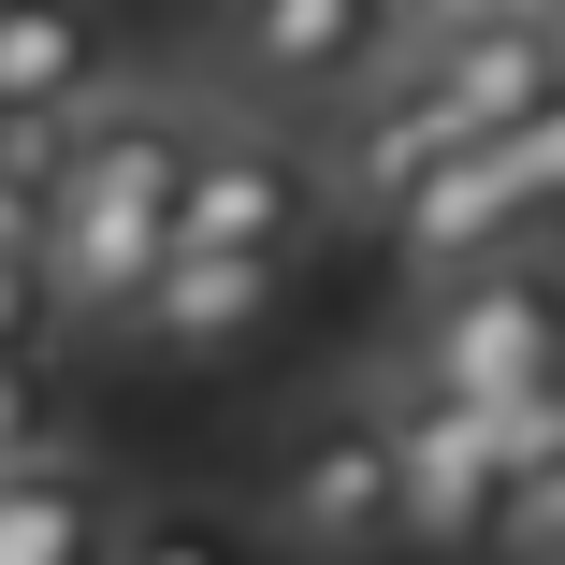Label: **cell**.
I'll return each instance as SVG.
<instances>
[{
    "label": "cell",
    "mask_w": 565,
    "mask_h": 565,
    "mask_svg": "<svg viewBox=\"0 0 565 565\" xmlns=\"http://www.w3.org/2000/svg\"><path fill=\"white\" fill-rule=\"evenodd\" d=\"M493 551H508V565H565V465H551L536 493H508V522H493Z\"/></svg>",
    "instance_id": "obj_17"
},
{
    "label": "cell",
    "mask_w": 565,
    "mask_h": 565,
    "mask_svg": "<svg viewBox=\"0 0 565 565\" xmlns=\"http://www.w3.org/2000/svg\"><path fill=\"white\" fill-rule=\"evenodd\" d=\"M262 536L290 565H377L406 551V479H392V392H333L276 435L262 465Z\"/></svg>",
    "instance_id": "obj_2"
},
{
    "label": "cell",
    "mask_w": 565,
    "mask_h": 565,
    "mask_svg": "<svg viewBox=\"0 0 565 565\" xmlns=\"http://www.w3.org/2000/svg\"><path fill=\"white\" fill-rule=\"evenodd\" d=\"M493 160H508V174H522V203H536V217H565V87H551V102H536V117H522V131H508V146H493Z\"/></svg>",
    "instance_id": "obj_16"
},
{
    "label": "cell",
    "mask_w": 565,
    "mask_h": 565,
    "mask_svg": "<svg viewBox=\"0 0 565 565\" xmlns=\"http://www.w3.org/2000/svg\"><path fill=\"white\" fill-rule=\"evenodd\" d=\"M0 117H102V15L87 0H0Z\"/></svg>",
    "instance_id": "obj_12"
},
{
    "label": "cell",
    "mask_w": 565,
    "mask_h": 565,
    "mask_svg": "<svg viewBox=\"0 0 565 565\" xmlns=\"http://www.w3.org/2000/svg\"><path fill=\"white\" fill-rule=\"evenodd\" d=\"M117 565H247V536L217 508H131L117 522Z\"/></svg>",
    "instance_id": "obj_13"
},
{
    "label": "cell",
    "mask_w": 565,
    "mask_h": 565,
    "mask_svg": "<svg viewBox=\"0 0 565 565\" xmlns=\"http://www.w3.org/2000/svg\"><path fill=\"white\" fill-rule=\"evenodd\" d=\"M406 58V0H233L217 30V73H233L247 117H305V102H349Z\"/></svg>",
    "instance_id": "obj_4"
},
{
    "label": "cell",
    "mask_w": 565,
    "mask_h": 565,
    "mask_svg": "<svg viewBox=\"0 0 565 565\" xmlns=\"http://www.w3.org/2000/svg\"><path fill=\"white\" fill-rule=\"evenodd\" d=\"M189 117H160V102H102V117H73L58 174H44V305L73 333H117L131 290L174 262V203H189Z\"/></svg>",
    "instance_id": "obj_1"
},
{
    "label": "cell",
    "mask_w": 565,
    "mask_h": 565,
    "mask_svg": "<svg viewBox=\"0 0 565 565\" xmlns=\"http://www.w3.org/2000/svg\"><path fill=\"white\" fill-rule=\"evenodd\" d=\"M406 73L449 102V131H465V146H508L536 102L565 87V30H551V0H522V15H479V30L406 44Z\"/></svg>",
    "instance_id": "obj_7"
},
{
    "label": "cell",
    "mask_w": 565,
    "mask_h": 565,
    "mask_svg": "<svg viewBox=\"0 0 565 565\" xmlns=\"http://www.w3.org/2000/svg\"><path fill=\"white\" fill-rule=\"evenodd\" d=\"M406 377L449 392V406H508V392H551L565 377V290L551 262H479V276H435L420 290V333H406Z\"/></svg>",
    "instance_id": "obj_3"
},
{
    "label": "cell",
    "mask_w": 565,
    "mask_h": 565,
    "mask_svg": "<svg viewBox=\"0 0 565 565\" xmlns=\"http://www.w3.org/2000/svg\"><path fill=\"white\" fill-rule=\"evenodd\" d=\"M479 15H522V0H406V44H435V30H479Z\"/></svg>",
    "instance_id": "obj_18"
},
{
    "label": "cell",
    "mask_w": 565,
    "mask_h": 565,
    "mask_svg": "<svg viewBox=\"0 0 565 565\" xmlns=\"http://www.w3.org/2000/svg\"><path fill=\"white\" fill-rule=\"evenodd\" d=\"M0 565H117V479L87 449L15 465L0 479Z\"/></svg>",
    "instance_id": "obj_11"
},
{
    "label": "cell",
    "mask_w": 565,
    "mask_h": 565,
    "mask_svg": "<svg viewBox=\"0 0 565 565\" xmlns=\"http://www.w3.org/2000/svg\"><path fill=\"white\" fill-rule=\"evenodd\" d=\"M44 449H73L58 435V377H44V349H0V479L44 465Z\"/></svg>",
    "instance_id": "obj_14"
},
{
    "label": "cell",
    "mask_w": 565,
    "mask_h": 565,
    "mask_svg": "<svg viewBox=\"0 0 565 565\" xmlns=\"http://www.w3.org/2000/svg\"><path fill=\"white\" fill-rule=\"evenodd\" d=\"M276 290H290V262H203V247H174V262L131 290L117 349H146V363H233L247 333L276 319Z\"/></svg>",
    "instance_id": "obj_8"
},
{
    "label": "cell",
    "mask_w": 565,
    "mask_h": 565,
    "mask_svg": "<svg viewBox=\"0 0 565 565\" xmlns=\"http://www.w3.org/2000/svg\"><path fill=\"white\" fill-rule=\"evenodd\" d=\"M551 30H565V0H551Z\"/></svg>",
    "instance_id": "obj_19"
},
{
    "label": "cell",
    "mask_w": 565,
    "mask_h": 565,
    "mask_svg": "<svg viewBox=\"0 0 565 565\" xmlns=\"http://www.w3.org/2000/svg\"><path fill=\"white\" fill-rule=\"evenodd\" d=\"M392 479H406V551H493L508 465H493V420L479 406L392 377Z\"/></svg>",
    "instance_id": "obj_6"
},
{
    "label": "cell",
    "mask_w": 565,
    "mask_h": 565,
    "mask_svg": "<svg viewBox=\"0 0 565 565\" xmlns=\"http://www.w3.org/2000/svg\"><path fill=\"white\" fill-rule=\"evenodd\" d=\"M319 217H333V174H319L276 117H233V131H203V146H189L174 247H203V262H290Z\"/></svg>",
    "instance_id": "obj_5"
},
{
    "label": "cell",
    "mask_w": 565,
    "mask_h": 565,
    "mask_svg": "<svg viewBox=\"0 0 565 565\" xmlns=\"http://www.w3.org/2000/svg\"><path fill=\"white\" fill-rule=\"evenodd\" d=\"M493 420V465H508V493H536L551 465H565V377L551 392H508V406H479Z\"/></svg>",
    "instance_id": "obj_15"
},
{
    "label": "cell",
    "mask_w": 565,
    "mask_h": 565,
    "mask_svg": "<svg viewBox=\"0 0 565 565\" xmlns=\"http://www.w3.org/2000/svg\"><path fill=\"white\" fill-rule=\"evenodd\" d=\"M435 160H465V131H449V102H435V87H420L406 58H392V73H377V87L349 102V146H333V189H349L363 217H392V203H406V189H420Z\"/></svg>",
    "instance_id": "obj_10"
},
{
    "label": "cell",
    "mask_w": 565,
    "mask_h": 565,
    "mask_svg": "<svg viewBox=\"0 0 565 565\" xmlns=\"http://www.w3.org/2000/svg\"><path fill=\"white\" fill-rule=\"evenodd\" d=\"M392 247H406L420 276H479V262H522V247H536V203H522V174H508L493 146H465V160H435V174L392 203Z\"/></svg>",
    "instance_id": "obj_9"
}]
</instances>
